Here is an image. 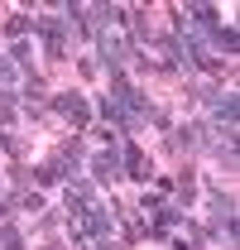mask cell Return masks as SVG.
I'll return each instance as SVG.
<instances>
[{"label": "cell", "mask_w": 240, "mask_h": 250, "mask_svg": "<svg viewBox=\"0 0 240 250\" xmlns=\"http://www.w3.org/2000/svg\"><path fill=\"white\" fill-rule=\"evenodd\" d=\"M53 106H58V116H67L72 125H87V121H91L87 96H77V92H62V96H53Z\"/></svg>", "instance_id": "cell-3"}, {"label": "cell", "mask_w": 240, "mask_h": 250, "mask_svg": "<svg viewBox=\"0 0 240 250\" xmlns=\"http://www.w3.org/2000/svg\"><path fill=\"white\" fill-rule=\"evenodd\" d=\"M91 173H96L101 183H116V178H125V173H120V145H111V149H101V154L91 159Z\"/></svg>", "instance_id": "cell-5"}, {"label": "cell", "mask_w": 240, "mask_h": 250, "mask_svg": "<svg viewBox=\"0 0 240 250\" xmlns=\"http://www.w3.org/2000/svg\"><path fill=\"white\" fill-rule=\"evenodd\" d=\"M178 250H197V241H192V236H182V241H178Z\"/></svg>", "instance_id": "cell-10"}, {"label": "cell", "mask_w": 240, "mask_h": 250, "mask_svg": "<svg viewBox=\"0 0 240 250\" xmlns=\"http://www.w3.org/2000/svg\"><path fill=\"white\" fill-rule=\"evenodd\" d=\"M130 53H135V48H130V43H125L116 29H101V58H106V67H111V72H120Z\"/></svg>", "instance_id": "cell-1"}, {"label": "cell", "mask_w": 240, "mask_h": 250, "mask_svg": "<svg viewBox=\"0 0 240 250\" xmlns=\"http://www.w3.org/2000/svg\"><path fill=\"white\" fill-rule=\"evenodd\" d=\"M120 173H125V178H149V159H144V149H140L135 140L120 145Z\"/></svg>", "instance_id": "cell-2"}, {"label": "cell", "mask_w": 240, "mask_h": 250, "mask_svg": "<svg viewBox=\"0 0 240 250\" xmlns=\"http://www.w3.org/2000/svg\"><path fill=\"white\" fill-rule=\"evenodd\" d=\"M29 29V20H24V15H10V34H15V39H20V34Z\"/></svg>", "instance_id": "cell-9"}, {"label": "cell", "mask_w": 240, "mask_h": 250, "mask_svg": "<svg viewBox=\"0 0 240 250\" xmlns=\"http://www.w3.org/2000/svg\"><path fill=\"white\" fill-rule=\"evenodd\" d=\"M15 82H20V77H15V62L0 58V96H5V101H10V92H15Z\"/></svg>", "instance_id": "cell-7"}, {"label": "cell", "mask_w": 240, "mask_h": 250, "mask_svg": "<svg viewBox=\"0 0 240 250\" xmlns=\"http://www.w3.org/2000/svg\"><path fill=\"white\" fill-rule=\"evenodd\" d=\"M211 226H216V231H226V241H236V202H231V197H221V192L211 197Z\"/></svg>", "instance_id": "cell-4"}, {"label": "cell", "mask_w": 240, "mask_h": 250, "mask_svg": "<svg viewBox=\"0 0 240 250\" xmlns=\"http://www.w3.org/2000/svg\"><path fill=\"white\" fill-rule=\"evenodd\" d=\"M0 246H5V250H20V246H24V236H20L15 226H0Z\"/></svg>", "instance_id": "cell-8"}, {"label": "cell", "mask_w": 240, "mask_h": 250, "mask_svg": "<svg viewBox=\"0 0 240 250\" xmlns=\"http://www.w3.org/2000/svg\"><path fill=\"white\" fill-rule=\"evenodd\" d=\"M173 145H178V149H202V130H197V125H182L178 135H173Z\"/></svg>", "instance_id": "cell-6"}]
</instances>
